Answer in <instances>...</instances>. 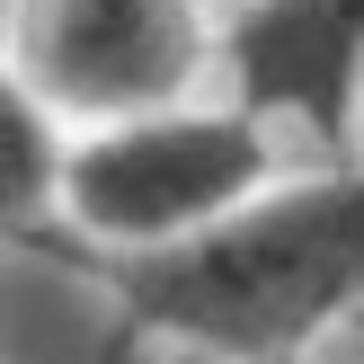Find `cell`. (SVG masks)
<instances>
[{"mask_svg":"<svg viewBox=\"0 0 364 364\" xmlns=\"http://www.w3.org/2000/svg\"><path fill=\"white\" fill-rule=\"evenodd\" d=\"M124 320L223 364H276L364 311V169L249 196L213 231L116 267Z\"/></svg>","mask_w":364,"mask_h":364,"instance_id":"obj_1","label":"cell"},{"mask_svg":"<svg viewBox=\"0 0 364 364\" xmlns=\"http://www.w3.org/2000/svg\"><path fill=\"white\" fill-rule=\"evenodd\" d=\"M276 134L284 124H267L240 98L231 107L178 98V107H151V116L80 124L71 178H63V223L89 249H116V258L178 249L276 187Z\"/></svg>","mask_w":364,"mask_h":364,"instance_id":"obj_2","label":"cell"},{"mask_svg":"<svg viewBox=\"0 0 364 364\" xmlns=\"http://www.w3.org/2000/svg\"><path fill=\"white\" fill-rule=\"evenodd\" d=\"M213 0H18V80L71 124H116L178 107L223 63Z\"/></svg>","mask_w":364,"mask_h":364,"instance_id":"obj_3","label":"cell"},{"mask_svg":"<svg viewBox=\"0 0 364 364\" xmlns=\"http://www.w3.org/2000/svg\"><path fill=\"white\" fill-rule=\"evenodd\" d=\"M223 80L267 124L338 151L364 107V0H231Z\"/></svg>","mask_w":364,"mask_h":364,"instance_id":"obj_4","label":"cell"},{"mask_svg":"<svg viewBox=\"0 0 364 364\" xmlns=\"http://www.w3.org/2000/svg\"><path fill=\"white\" fill-rule=\"evenodd\" d=\"M0 178H9V231L36 240L45 223H63V178H71V116L45 98V89L9 80V151H0Z\"/></svg>","mask_w":364,"mask_h":364,"instance_id":"obj_5","label":"cell"},{"mask_svg":"<svg viewBox=\"0 0 364 364\" xmlns=\"http://www.w3.org/2000/svg\"><path fill=\"white\" fill-rule=\"evenodd\" d=\"M223 9H231V0H223Z\"/></svg>","mask_w":364,"mask_h":364,"instance_id":"obj_6","label":"cell"}]
</instances>
